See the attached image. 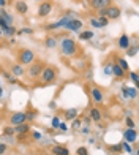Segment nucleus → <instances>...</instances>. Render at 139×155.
Listing matches in <instances>:
<instances>
[{"label":"nucleus","mask_w":139,"mask_h":155,"mask_svg":"<svg viewBox=\"0 0 139 155\" xmlns=\"http://www.w3.org/2000/svg\"><path fill=\"white\" fill-rule=\"evenodd\" d=\"M60 51L66 57H73L76 54V51H78V46H76L73 38H63L60 41Z\"/></svg>","instance_id":"f257e3e1"},{"label":"nucleus","mask_w":139,"mask_h":155,"mask_svg":"<svg viewBox=\"0 0 139 155\" xmlns=\"http://www.w3.org/2000/svg\"><path fill=\"white\" fill-rule=\"evenodd\" d=\"M55 78H57V71H55L54 67H44L43 71H41V74H40V79L43 81V84L54 82Z\"/></svg>","instance_id":"f03ea898"},{"label":"nucleus","mask_w":139,"mask_h":155,"mask_svg":"<svg viewBox=\"0 0 139 155\" xmlns=\"http://www.w3.org/2000/svg\"><path fill=\"white\" fill-rule=\"evenodd\" d=\"M43 63L41 62H32L30 65H29V70H27V73H29L30 76V79H38L41 71H43Z\"/></svg>","instance_id":"7ed1b4c3"},{"label":"nucleus","mask_w":139,"mask_h":155,"mask_svg":"<svg viewBox=\"0 0 139 155\" xmlns=\"http://www.w3.org/2000/svg\"><path fill=\"white\" fill-rule=\"evenodd\" d=\"M19 62L21 65H30L32 62H35V52L32 49H22L19 52Z\"/></svg>","instance_id":"20e7f679"},{"label":"nucleus","mask_w":139,"mask_h":155,"mask_svg":"<svg viewBox=\"0 0 139 155\" xmlns=\"http://www.w3.org/2000/svg\"><path fill=\"white\" fill-rule=\"evenodd\" d=\"M51 11H52V2H49V0H44V2L40 3V6H38V16H40V18L49 16Z\"/></svg>","instance_id":"39448f33"},{"label":"nucleus","mask_w":139,"mask_h":155,"mask_svg":"<svg viewBox=\"0 0 139 155\" xmlns=\"http://www.w3.org/2000/svg\"><path fill=\"white\" fill-rule=\"evenodd\" d=\"M90 95H92V100H93V103H95V104H101V103H103V100H104L103 90H101L100 87H96V86L90 89Z\"/></svg>","instance_id":"423d86ee"},{"label":"nucleus","mask_w":139,"mask_h":155,"mask_svg":"<svg viewBox=\"0 0 139 155\" xmlns=\"http://www.w3.org/2000/svg\"><path fill=\"white\" fill-rule=\"evenodd\" d=\"M10 122L13 127H16L19 124H24L27 122V117H25V112H15V114H11L10 117Z\"/></svg>","instance_id":"0eeeda50"},{"label":"nucleus","mask_w":139,"mask_h":155,"mask_svg":"<svg viewBox=\"0 0 139 155\" xmlns=\"http://www.w3.org/2000/svg\"><path fill=\"white\" fill-rule=\"evenodd\" d=\"M122 15V11L119 6H114V5H109L108 8H106V18L111 21V19H117Z\"/></svg>","instance_id":"6e6552de"},{"label":"nucleus","mask_w":139,"mask_h":155,"mask_svg":"<svg viewBox=\"0 0 139 155\" xmlns=\"http://www.w3.org/2000/svg\"><path fill=\"white\" fill-rule=\"evenodd\" d=\"M111 2H112V0H90V8L98 11L101 8H108L111 5Z\"/></svg>","instance_id":"1a4fd4ad"},{"label":"nucleus","mask_w":139,"mask_h":155,"mask_svg":"<svg viewBox=\"0 0 139 155\" xmlns=\"http://www.w3.org/2000/svg\"><path fill=\"white\" fill-rule=\"evenodd\" d=\"M123 138L127 143H136V138H137V133L134 128H127L123 131Z\"/></svg>","instance_id":"9d476101"},{"label":"nucleus","mask_w":139,"mask_h":155,"mask_svg":"<svg viewBox=\"0 0 139 155\" xmlns=\"http://www.w3.org/2000/svg\"><path fill=\"white\" fill-rule=\"evenodd\" d=\"M30 131V125L29 122H24V124H19L15 127V135H27Z\"/></svg>","instance_id":"9b49d317"},{"label":"nucleus","mask_w":139,"mask_h":155,"mask_svg":"<svg viewBox=\"0 0 139 155\" xmlns=\"http://www.w3.org/2000/svg\"><path fill=\"white\" fill-rule=\"evenodd\" d=\"M81 27H82V22L79 19H71L70 22L65 25V29H68V30H71V32H78V30H81Z\"/></svg>","instance_id":"f8f14e48"},{"label":"nucleus","mask_w":139,"mask_h":155,"mask_svg":"<svg viewBox=\"0 0 139 155\" xmlns=\"http://www.w3.org/2000/svg\"><path fill=\"white\" fill-rule=\"evenodd\" d=\"M89 117H90V120H92V122H101V119H103V112H101L98 108H92V109H90Z\"/></svg>","instance_id":"ddd939ff"},{"label":"nucleus","mask_w":139,"mask_h":155,"mask_svg":"<svg viewBox=\"0 0 139 155\" xmlns=\"http://www.w3.org/2000/svg\"><path fill=\"white\" fill-rule=\"evenodd\" d=\"M15 8H16V11L19 13V15H27V11H29V5H27V2H24V0H19V2H16Z\"/></svg>","instance_id":"4468645a"},{"label":"nucleus","mask_w":139,"mask_h":155,"mask_svg":"<svg viewBox=\"0 0 139 155\" xmlns=\"http://www.w3.org/2000/svg\"><path fill=\"white\" fill-rule=\"evenodd\" d=\"M51 153L52 155H70V150H68V147H65V146H54Z\"/></svg>","instance_id":"2eb2a0df"},{"label":"nucleus","mask_w":139,"mask_h":155,"mask_svg":"<svg viewBox=\"0 0 139 155\" xmlns=\"http://www.w3.org/2000/svg\"><path fill=\"white\" fill-rule=\"evenodd\" d=\"M112 74L117 78V79H123V78H125V71L119 65H117V63H112Z\"/></svg>","instance_id":"dca6fc26"},{"label":"nucleus","mask_w":139,"mask_h":155,"mask_svg":"<svg viewBox=\"0 0 139 155\" xmlns=\"http://www.w3.org/2000/svg\"><path fill=\"white\" fill-rule=\"evenodd\" d=\"M128 46H131V43H130V37L123 33L122 37L119 38V48H120V49H127Z\"/></svg>","instance_id":"f3484780"},{"label":"nucleus","mask_w":139,"mask_h":155,"mask_svg":"<svg viewBox=\"0 0 139 155\" xmlns=\"http://www.w3.org/2000/svg\"><path fill=\"white\" fill-rule=\"evenodd\" d=\"M76 117H78V109L76 108H70V109L65 111V119L66 120H73V119H76Z\"/></svg>","instance_id":"a211bd4d"},{"label":"nucleus","mask_w":139,"mask_h":155,"mask_svg":"<svg viewBox=\"0 0 139 155\" xmlns=\"http://www.w3.org/2000/svg\"><path fill=\"white\" fill-rule=\"evenodd\" d=\"M11 74L13 76H22L24 74V68L21 65H11Z\"/></svg>","instance_id":"6ab92c4d"},{"label":"nucleus","mask_w":139,"mask_h":155,"mask_svg":"<svg viewBox=\"0 0 139 155\" xmlns=\"http://www.w3.org/2000/svg\"><path fill=\"white\" fill-rule=\"evenodd\" d=\"M3 135L5 136H15V127L13 125H6V127H3Z\"/></svg>","instance_id":"aec40b11"},{"label":"nucleus","mask_w":139,"mask_h":155,"mask_svg":"<svg viewBox=\"0 0 139 155\" xmlns=\"http://www.w3.org/2000/svg\"><path fill=\"white\" fill-rule=\"evenodd\" d=\"M55 45H57V41H55V38H52V37H47V38L44 40V46L49 48V49H54Z\"/></svg>","instance_id":"412c9836"},{"label":"nucleus","mask_w":139,"mask_h":155,"mask_svg":"<svg viewBox=\"0 0 139 155\" xmlns=\"http://www.w3.org/2000/svg\"><path fill=\"white\" fill-rule=\"evenodd\" d=\"M117 65H119V67L123 70L125 73H127V71H130V65H128V62L125 60V59H119V62H117Z\"/></svg>","instance_id":"4be33fe9"},{"label":"nucleus","mask_w":139,"mask_h":155,"mask_svg":"<svg viewBox=\"0 0 139 155\" xmlns=\"http://www.w3.org/2000/svg\"><path fill=\"white\" fill-rule=\"evenodd\" d=\"M0 18H2V19H5L6 21V22H8L10 25H13V18L8 15V13H6L3 8H2V11H0Z\"/></svg>","instance_id":"5701e85b"},{"label":"nucleus","mask_w":139,"mask_h":155,"mask_svg":"<svg viewBox=\"0 0 139 155\" xmlns=\"http://www.w3.org/2000/svg\"><path fill=\"white\" fill-rule=\"evenodd\" d=\"M90 38H93V32L92 30H86V32L79 33V40H90Z\"/></svg>","instance_id":"b1692460"},{"label":"nucleus","mask_w":139,"mask_h":155,"mask_svg":"<svg viewBox=\"0 0 139 155\" xmlns=\"http://www.w3.org/2000/svg\"><path fill=\"white\" fill-rule=\"evenodd\" d=\"M125 51H127V54L130 55V57H134V55L137 54V46H128Z\"/></svg>","instance_id":"393cba45"},{"label":"nucleus","mask_w":139,"mask_h":155,"mask_svg":"<svg viewBox=\"0 0 139 155\" xmlns=\"http://www.w3.org/2000/svg\"><path fill=\"white\" fill-rule=\"evenodd\" d=\"M120 146H122V150H125V152H127V153H133V152H134L133 149H131V146H130V143H127V141H123V143H122Z\"/></svg>","instance_id":"a878e982"},{"label":"nucleus","mask_w":139,"mask_h":155,"mask_svg":"<svg viewBox=\"0 0 139 155\" xmlns=\"http://www.w3.org/2000/svg\"><path fill=\"white\" fill-rule=\"evenodd\" d=\"M81 125H82V122H81V119H79V117L73 119V124H71V128H73V130H79V128H81Z\"/></svg>","instance_id":"bb28decb"},{"label":"nucleus","mask_w":139,"mask_h":155,"mask_svg":"<svg viewBox=\"0 0 139 155\" xmlns=\"http://www.w3.org/2000/svg\"><path fill=\"white\" fill-rule=\"evenodd\" d=\"M137 97V89L136 87H128V98H136Z\"/></svg>","instance_id":"cd10ccee"},{"label":"nucleus","mask_w":139,"mask_h":155,"mask_svg":"<svg viewBox=\"0 0 139 155\" xmlns=\"http://www.w3.org/2000/svg\"><path fill=\"white\" fill-rule=\"evenodd\" d=\"M2 74L6 78V81H8V82H16V76H13V74H10V73H6V71H3V70H2Z\"/></svg>","instance_id":"c85d7f7f"},{"label":"nucleus","mask_w":139,"mask_h":155,"mask_svg":"<svg viewBox=\"0 0 139 155\" xmlns=\"http://www.w3.org/2000/svg\"><path fill=\"white\" fill-rule=\"evenodd\" d=\"M96 19H98V22L101 24V27H106V25L109 24V19H108L106 16H98Z\"/></svg>","instance_id":"c756f323"},{"label":"nucleus","mask_w":139,"mask_h":155,"mask_svg":"<svg viewBox=\"0 0 139 155\" xmlns=\"http://www.w3.org/2000/svg\"><path fill=\"white\" fill-rule=\"evenodd\" d=\"M128 73H130L131 81H133V82L136 84V86H137V84H139V76H137V73H136V71H128Z\"/></svg>","instance_id":"7c9ffc66"},{"label":"nucleus","mask_w":139,"mask_h":155,"mask_svg":"<svg viewBox=\"0 0 139 155\" xmlns=\"http://www.w3.org/2000/svg\"><path fill=\"white\" fill-rule=\"evenodd\" d=\"M76 153H78V155H89V149H87V147H84V146H81V147H78Z\"/></svg>","instance_id":"2f4dec72"},{"label":"nucleus","mask_w":139,"mask_h":155,"mask_svg":"<svg viewBox=\"0 0 139 155\" xmlns=\"http://www.w3.org/2000/svg\"><path fill=\"white\" fill-rule=\"evenodd\" d=\"M90 24H92V25L95 27V29H103L101 24L98 22V19H96V18H90Z\"/></svg>","instance_id":"473e14b6"},{"label":"nucleus","mask_w":139,"mask_h":155,"mask_svg":"<svg viewBox=\"0 0 139 155\" xmlns=\"http://www.w3.org/2000/svg\"><path fill=\"white\" fill-rule=\"evenodd\" d=\"M3 33H6V35H8V37H13V35H15L16 33V27H13V25H10L8 27V29H6Z\"/></svg>","instance_id":"72a5a7b5"},{"label":"nucleus","mask_w":139,"mask_h":155,"mask_svg":"<svg viewBox=\"0 0 139 155\" xmlns=\"http://www.w3.org/2000/svg\"><path fill=\"white\" fill-rule=\"evenodd\" d=\"M104 73L106 74H112V63L108 62L106 65H104Z\"/></svg>","instance_id":"f704fd0d"},{"label":"nucleus","mask_w":139,"mask_h":155,"mask_svg":"<svg viewBox=\"0 0 139 155\" xmlns=\"http://www.w3.org/2000/svg\"><path fill=\"white\" fill-rule=\"evenodd\" d=\"M8 27H10V24L6 22L5 19H2V18H0V29H2V32H5L6 29H8Z\"/></svg>","instance_id":"c9c22d12"},{"label":"nucleus","mask_w":139,"mask_h":155,"mask_svg":"<svg viewBox=\"0 0 139 155\" xmlns=\"http://www.w3.org/2000/svg\"><path fill=\"white\" fill-rule=\"evenodd\" d=\"M125 124H127V128H134V120H133L131 117L125 119Z\"/></svg>","instance_id":"e433bc0d"},{"label":"nucleus","mask_w":139,"mask_h":155,"mask_svg":"<svg viewBox=\"0 0 139 155\" xmlns=\"http://www.w3.org/2000/svg\"><path fill=\"white\" fill-rule=\"evenodd\" d=\"M35 116H37V114H35L33 111H30V112H25V117H27V120H33V119H35Z\"/></svg>","instance_id":"4c0bfd02"},{"label":"nucleus","mask_w":139,"mask_h":155,"mask_svg":"<svg viewBox=\"0 0 139 155\" xmlns=\"http://www.w3.org/2000/svg\"><path fill=\"white\" fill-rule=\"evenodd\" d=\"M59 124H60V119L59 117H54L52 119V127H54V128H59Z\"/></svg>","instance_id":"58836bf2"},{"label":"nucleus","mask_w":139,"mask_h":155,"mask_svg":"<svg viewBox=\"0 0 139 155\" xmlns=\"http://www.w3.org/2000/svg\"><path fill=\"white\" fill-rule=\"evenodd\" d=\"M109 149L112 150V152H122V146H120V144H119V146H111Z\"/></svg>","instance_id":"ea45409f"},{"label":"nucleus","mask_w":139,"mask_h":155,"mask_svg":"<svg viewBox=\"0 0 139 155\" xmlns=\"http://www.w3.org/2000/svg\"><path fill=\"white\" fill-rule=\"evenodd\" d=\"M59 130H60V131H66V130H68V127H66V124H63V122H60V124H59Z\"/></svg>","instance_id":"a19ab883"},{"label":"nucleus","mask_w":139,"mask_h":155,"mask_svg":"<svg viewBox=\"0 0 139 155\" xmlns=\"http://www.w3.org/2000/svg\"><path fill=\"white\" fill-rule=\"evenodd\" d=\"M6 152V144L5 143H0V155H3Z\"/></svg>","instance_id":"79ce46f5"},{"label":"nucleus","mask_w":139,"mask_h":155,"mask_svg":"<svg viewBox=\"0 0 139 155\" xmlns=\"http://www.w3.org/2000/svg\"><path fill=\"white\" fill-rule=\"evenodd\" d=\"M122 95L125 98H128V87H122Z\"/></svg>","instance_id":"37998d69"},{"label":"nucleus","mask_w":139,"mask_h":155,"mask_svg":"<svg viewBox=\"0 0 139 155\" xmlns=\"http://www.w3.org/2000/svg\"><path fill=\"white\" fill-rule=\"evenodd\" d=\"M33 139H35V141L41 139V133H40V131H35V133H33Z\"/></svg>","instance_id":"c03bdc74"},{"label":"nucleus","mask_w":139,"mask_h":155,"mask_svg":"<svg viewBox=\"0 0 139 155\" xmlns=\"http://www.w3.org/2000/svg\"><path fill=\"white\" fill-rule=\"evenodd\" d=\"M54 29H57V27H55V24H47V25H46V30H54Z\"/></svg>","instance_id":"a18cd8bd"},{"label":"nucleus","mask_w":139,"mask_h":155,"mask_svg":"<svg viewBox=\"0 0 139 155\" xmlns=\"http://www.w3.org/2000/svg\"><path fill=\"white\" fill-rule=\"evenodd\" d=\"M32 32H33L32 29H27V27H25V29H22V30H21L19 33H32Z\"/></svg>","instance_id":"49530a36"},{"label":"nucleus","mask_w":139,"mask_h":155,"mask_svg":"<svg viewBox=\"0 0 139 155\" xmlns=\"http://www.w3.org/2000/svg\"><path fill=\"white\" fill-rule=\"evenodd\" d=\"M6 3H8L6 0H0V8H5V6H6Z\"/></svg>","instance_id":"de8ad7c7"},{"label":"nucleus","mask_w":139,"mask_h":155,"mask_svg":"<svg viewBox=\"0 0 139 155\" xmlns=\"http://www.w3.org/2000/svg\"><path fill=\"white\" fill-rule=\"evenodd\" d=\"M89 128H90V127H84V128H82V133H84V135H87V133L90 131Z\"/></svg>","instance_id":"09e8293b"},{"label":"nucleus","mask_w":139,"mask_h":155,"mask_svg":"<svg viewBox=\"0 0 139 155\" xmlns=\"http://www.w3.org/2000/svg\"><path fill=\"white\" fill-rule=\"evenodd\" d=\"M84 122L90 125V122H92V120H90V117H89V116H86V117H84Z\"/></svg>","instance_id":"8fccbe9b"},{"label":"nucleus","mask_w":139,"mask_h":155,"mask_svg":"<svg viewBox=\"0 0 139 155\" xmlns=\"http://www.w3.org/2000/svg\"><path fill=\"white\" fill-rule=\"evenodd\" d=\"M2 97H3V87L0 86V98H2Z\"/></svg>","instance_id":"3c124183"},{"label":"nucleus","mask_w":139,"mask_h":155,"mask_svg":"<svg viewBox=\"0 0 139 155\" xmlns=\"http://www.w3.org/2000/svg\"><path fill=\"white\" fill-rule=\"evenodd\" d=\"M44 155H52V153H44Z\"/></svg>","instance_id":"603ef678"},{"label":"nucleus","mask_w":139,"mask_h":155,"mask_svg":"<svg viewBox=\"0 0 139 155\" xmlns=\"http://www.w3.org/2000/svg\"><path fill=\"white\" fill-rule=\"evenodd\" d=\"M0 120H2V114H0Z\"/></svg>","instance_id":"864d4df0"},{"label":"nucleus","mask_w":139,"mask_h":155,"mask_svg":"<svg viewBox=\"0 0 139 155\" xmlns=\"http://www.w3.org/2000/svg\"><path fill=\"white\" fill-rule=\"evenodd\" d=\"M37 2H40V0H37Z\"/></svg>","instance_id":"5fc2aeb1"}]
</instances>
